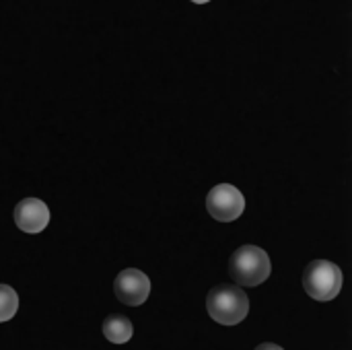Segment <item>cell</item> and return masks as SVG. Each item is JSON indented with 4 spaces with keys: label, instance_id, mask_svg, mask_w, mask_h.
<instances>
[{
    "label": "cell",
    "instance_id": "52a82bcc",
    "mask_svg": "<svg viewBox=\"0 0 352 350\" xmlns=\"http://www.w3.org/2000/svg\"><path fill=\"white\" fill-rule=\"evenodd\" d=\"M134 334L132 322L122 314H111L103 322V336L113 344H126Z\"/></svg>",
    "mask_w": 352,
    "mask_h": 350
},
{
    "label": "cell",
    "instance_id": "8992f818",
    "mask_svg": "<svg viewBox=\"0 0 352 350\" xmlns=\"http://www.w3.org/2000/svg\"><path fill=\"white\" fill-rule=\"evenodd\" d=\"M14 225L29 235L41 233L50 223V208L39 198H23L14 206Z\"/></svg>",
    "mask_w": 352,
    "mask_h": 350
},
{
    "label": "cell",
    "instance_id": "5b68a950",
    "mask_svg": "<svg viewBox=\"0 0 352 350\" xmlns=\"http://www.w3.org/2000/svg\"><path fill=\"white\" fill-rule=\"evenodd\" d=\"M113 293L116 297L130 305V307H138L142 305L148 295H151V281L142 270L136 268H126L122 270L116 281H113Z\"/></svg>",
    "mask_w": 352,
    "mask_h": 350
},
{
    "label": "cell",
    "instance_id": "30bf717a",
    "mask_svg": "<svg viewBox=\"0 0 352 350\" xmlns=\"http://www.w3.org/2000/svg\"><path fill=\"white\" fill-rule=\"evenodd\" d=\"M190 2H194V4H206V2H210V0H190Z\"/></svg>",
    "mask_w": 352,
    "mask_h": 350
},
{
    "label": "cell",
    "instance_id": "277c9868",
    "mask_svg": "<svg viewBox=\"0 0 352 350\" xmlns=\"http://www.w3.org/2000/svg\"><path fill=\"white\" fill-rule=\"evenodd\" d=\"M206 210L214 221L231 223V221H237L243 215L245 198L235 186L219 184L206 196Z\"/></svg>",
    "mask_w": 352,
    "mask_h": 350
},
{
    "label": "cell",
    "instance_id": "9c48e42d",
    "mask_svg": "<svg viewBox=\"0 0 352 350\" xmlns=\"http://www.w3.org/2000/svg\"><path fill=\"white\" fill-rule=\"evenodd\" d=\"M256 350H285L283 347H278V344H272V342H264V344H260Z\"/></svg>",
    "mask_w": 352,
    "mask_h": 350
},
{
    "label": "cell",
    "instance_id": "6da1fadb",
    "mask_svg": "<svg viewBox=\"0 0 352 350\" xmlns=\"http://www.w3.org/2000/svg\"><path fill=\"white\" fill-rule=\"evenodd\" d=\"M206 311L221 326H237L250 314V299L237 285H219L206 297Z\"/></svg>",
    "mask_w": 352,
    "mask_h": 350
},
{
    "label": "cell",
    "instance_id": "ba28073f",
    "mask_svg": "<svg viewBox=\"0 0 352 350\" xmlns=\"http://www.w3.org/2000/svg\"><path fill=\"white\" fill-rule=\"evenodd\" d=\"M19 309V295L12 287L0 285V324L8 322L14 318Z\"/></svg>",
    "mask_w": 352,
    "mask_h": 350
},
{
    "label": "cell",
    "instance_id": "7a4b0ae2",
    "mask_svg": "<svg viewBox=\"0 0 352 350\" xmlns=\"http://www.w3.org/2000/svg\"><path fill=\"white\" fill-rule=\"evenodd\" d=\"M272 272L270 256L258 245H241L229 260V276L241 287H258Z\"/></svg>",
    "mask_w": 352,
    "mask_h": 350
},
{
    "label": "cell",
    "instance_id": "3957f363",
    "mask_svg": "<svg viewBox=\"0 0 352 350\" xmlns=\"http://www.w3.org/2000/svg\"><path fill=\"white\" fill-rule=\"evenodd\" d=\"M303 289L316 301H332L342 289V270L328 260H314L303 272Z\"/></svg>",
    "mask_w": 352,
    "mask_h": 350
}]
</instances>
